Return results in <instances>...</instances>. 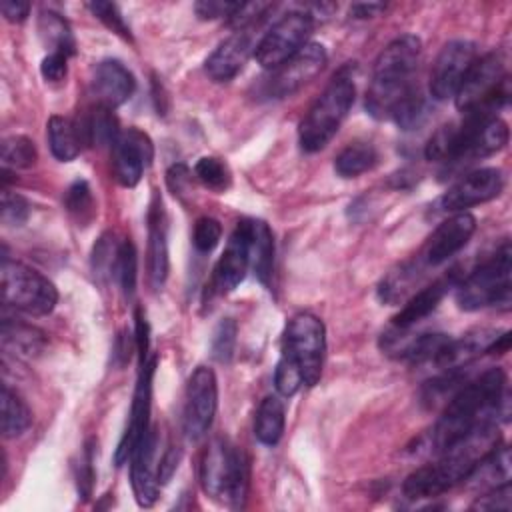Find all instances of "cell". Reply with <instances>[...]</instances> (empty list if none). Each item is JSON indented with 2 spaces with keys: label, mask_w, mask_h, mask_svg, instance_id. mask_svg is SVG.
<instances>
[{
  "label": "cell",
  "mask_w": 512,
  "mask_h": 512,
  "mask_svg": "<svg viewBox=\"0 0 512 512\" xmlns=\"http://www.w3.org/2000/svg\"><path fill=\"white\" fill-rule=\"evenodd\" d=\"M466 380H468L466 366L444 370V374H440L424 384L422 396H420L422 404L428 408H434L440 402H448Z\"/></svg>",
  "instance_id": "obj_34"
},
{
  "label": "cell",
  "mask_w": 512,
  "mask_h": 512,
  "mask_svg": "<svg viewBox=\"0 0 512 512\" xmlns=\"http://www.w3.org/2000/svg\"><path fill=\"white\" fill-rule=\"evenodd\" d=\"M348 70L350 66L334 74L330 84L316 98V102L300 122L298 142L304 152L322 150L334 138L340 124L348 116L356 96L354 78L350 76Z\"/></svg>",
  "instance_id": "obj_5"
},
{
  "label": "cell",
  "mask_w": 512,
  "mask_h": 512,
  "mask_svg": "<svg viewBox=\"0 0 512 512\" xmlns=\"http://www.w3.org/2000/svg\"><path fill=\"white\" fill-rule=\"evenodd\" d=\"M424 262L420 260V256L412 262H406L402 266H398L396 270H392L380 284L378 288V296L382 302H398L412 286L414 282H418V276L424 272Z\"/></svg>",
  "instance_id": "obj_33"
},
{
  "label": "cell",
  "mask_w": 512,
  "mask_h": 512,
  "mask_svg": "<svg viewBox=\"0 0 512 512\" xmlns=\"http://www.w3.org/2000/svg\"><path fill=\"white\" fill-rule=\"evenodd\" d=\"M146 220H148V252H146L148 282L154 290H160L168 276V242H166V212L158 192L152 194Z\"/></svg>",
  "instance_id": "obj_18"
},
{
  "label": "cell",
  "mask_w": 512,
  "mask_h": 512,
  "mask_svg": "<svg viewBox=\"0 0 512 512\" xmlns=\"http://www.w3.org/2000/svg\"><path fill=\"white\" fill-rule=\"evenodd\" d=\"M2 168H30L34 166L38 154L36 146L26 136H8L2 140Z\"/></svg>",
  "instance_id": "obj_35"
},
{
  "label": "cell",
  "mask_w": 512,
  "mask_h": 512,
  "mask_svg": "<svg viewBox=\"0 0 512 512\" xmlns=\"http://www.w3.org/2000/svg\"><path fill=\"white\" fill-rule=\"evenodd\" d=\"M458 284V268H452L444 276L436 278L432 284L424 286L420 292H416L402 310L392 318V326L396 328H410L422 318H426L430 312L436 310L440 300L448 294L450 288H456Z\"/></svg>",
  "instance_id": "obj_22"
},
{
  "label": "cell",
  "mask_w": 512,
  "mask_h": 512,
  "mask_svg": "<svg viewBox=\"0 0 512 512\" xmlns=\"http://www.w3.org/2000/svg\"><path fill=\"white\" fill-rule=\"evenodd\" d=\"M64 206L72 218L86 224L94 216V196L86 180H76L64 194Z\"/></svg>",
  "instance_id": "obj_38"
},
{
  "label": "cell",
  "mask_w": 512,
  "mask_h": 512,
  "mask_svg": "<svg viewBox=\"0 0 512 512\" xmlns=\"http://www.w3.org/2000/svg\"><path fill=\"white\" fill-rule=\"evenodd\" d=\"M510 270L512 250L510 242H504L484 264H480L462 282L456 284L458 306L468 312L488 306L508 310L512 302Z\"/></svg>",
  "instance_id": "obj_6"
},
{
  "label": "cell",
  "mask_w": 512,
  "mask_h": 512,
  "mask_svg": "<svg viewBox=\"0 0 512 512\" xmlns=\"http://www.w3.org/2000/svg\"><path fill=\"white\" fill-rule=\"evenodd\" d=\"M314 20L308 12H288L272 24L254 48L256 62L266 70H276L300 48L308 44Z\"/></svg>",
  "instance_id": "obj_10"
},
{
  "label": "cell",
  "mask_w": 512,
  "mask_h": 512,
  "mask_svg": "<svg viewBox=\"0 0 512 512\" xmlns=\"http://www.w3.org/2000/svg\"><path fill=\"white\" fill-rule=\"evenodd\" d=\"M502 188L504 174L498 168H478L464 174L454 186H450L438 204L444 212H464L470 206L496 198Z\"/></svg>",
  "instance_id": "obj_16"
},
{
  "label": "cell",
  "mask_w": 512,
  "mask_h": 512,
  "mask_svg": "<svg viewBox=\"0 0 512 512\" xmlns=\"http://www.w3.org/2000/svg\"><path fill=\"white\" fill-rule=\"evenodd\" d=\"M38 34L50 52H58L64 56L76 54V40L70 30V24L52 10H42L38 16Z\"/></svg>",
  "instance_id": "obj_29"
},
{
  "label": "cell",
  "mask_w": 512,
  "mask_h": 512,
  "mask_svg": "<svg viewBox=\"0 0 512 512\" xmlns=\"http://www.w3.org/2000/svg\"><path fill=\"white\" fill-rule=\"evenodd\" d=\"M2 348L6 352L18 354L22 358H34L38 356L46 346V334L22 320L6 318L2 320Z\"/></svg>",
  "instance_id": "obj_25"
},
{
  "label": "cell",
  "mask_w": 512,
  "mask_h": 512,
  "mask_svg": "<svg viewBox=\"0 0 512 512\" xmlns=\"http://www.w3.org/2000/svg\"><path fill=\"white\" fill-rule=\"evenodd\" d=\"M134 320H136V328H134V344H136V350H138V356H140V364L148 360V348H150V326H148V320H146V314L142 308L136 310L134 314Z\"/></svg>",
  "instance_id": "obj_50"
},
{
  "label": "cell",
  "mask_w": 512,
  "mask_h": 512,
  "mask_svg": "<svg viewBox=\"0 0 512 512\" xmlns=\"http://www.w3.org/2000/svg\"><path fill=\"white\" fill-rule=\"evenodd\" d=\"M510 80L500 52H488L476 58L456 92V108L464 114L484 112L496 116L508 104Z\"/></svg>",
  "instance_id": "obj_7"
},
{
  "label": "cell",
  "mask_w": 512,
  "mask_h": 512,
  "mask_svg": "<svg viewBox=\"0 0 512 512\" xmlns=\"http://www.w3.org/2000/svg\"><path fill=\"white\" fill-rule=\"evenodd\" d=\"M156 432L150 428V432L144 436V440L136 446V450L130 456V478H132V490L136 496V502L144 508L152 506L158 498L160 482L154 466L156 456Z\"/></svg>",
  "instance_id": "obj_20"
},
{
  "label": "cell",
  "mask_w": 512,
  "mask_h": 512,
  "mask_svg": "<svg viewBox=\"0 0 512 512\" xmlns=\"http://www.w3.org/2000/svg\"><path fill=\"white\" fill-rule=\"evenodd\" d=\"M500 444V432L496 420L476 424L456 442L438 452L436 462L416 468L402 484V492L408 500L436 498L442 492L454 488L474 470V466Z\"/></svg>",
  "instance_id": "obj_2"
},
{
  "label": "cell",
  "mask_w": 512,
  "mask_h": 512,
  "mask_svg": "<svg viewBox=\"0 0 512 512\" xmlns=\"http://www.w3.org/2000/svg\"><path fill=\"white\" fill-rule=\"evenodd\" d=\"M128 334L126 332H122L120 336H118V340H116V346H114V356H118L120 358V362L118 364H126L128 360H130V350H132V344H130V338H126Z\"/></svg>",
  "instance_id": "obj_55"
},
{
  "label": "cell",
  "mask_w": 512,
  "mask_h": 512,
  "mask_svg": "<svg viewBox=\"0 0 512 512\" xmlns=\"http://www.w3.org/2000/svg\"><path fill=\"white\" fill-rule=\"evenodd\" d=\"M304 384L302 380V372L296 366V362H292L288 356H280L276 370H274V386L278 390L280 396H294L298 392V388Z\"/></svg>",
  "instance_id": "obj_41"
},
{
  "label": "cell",
  "mask_w": 512,
  "mask_h": 512,
  "mask_svg": "<svg viewBox=\"0 0 512 512\" xmlns=\"http://www.w3.org/2000/svg\"><path fill=\"white\" fill-rule=\"evenodd\" d=\"M422 44L414 34H402L390 40L378 54L372 80L366 92V110L370 116L384 120L390 118L394 108L416 90L412 76L418 68Z\"/></svg>",
  "instance_id": "obj_3"
},
{
  "label": "cell",
  "mask_w": 512,
  "mask_h": 512,
  "mask_svg": "<svg viewBox=\"0 0 512 512\" xmlns=\"http://www.w3.org/2000/svg\"><path fill=\"white\" fill-rule=\"evenodd\" d=\"M194 176L214 192H224L232 184L228 164L216 156H202L194 166Z\"/></svg>",
  "instance_id": "obj_36"
},
{
  "label": "cell",
  "mask_w": 512,
  "mask_h": 512,
  "mask_svg": "<svg viewBox=\"0 0 512 512\" xmlns=\"http://www.w3.org/2000/svg\"><path fill=\"white\" fill-rule=\"evenodd\" d=\"M114 276H116L124 296L130 298L136 290V278H138V256H136V248L130 240H124L118 246Z\"/></svg>",
  "instance_id": "obj_37"
},
{
  "label": "cell",
  "mask_w": 512,
  "mask_h": 512,
  "mask_svg": "<svg viewBox=\"0 0 512 512\" xmlns=\"http://www.w3.org/2000/svg\"><path fill=\"white\" fill-rule=\"evenodd\" d=\"M0 12L8 22H24L30 14V4L22 0H2Z\"/></svg>",
  "instance_id": "obj_53"
},
{
  "label": "cell",
  "mask_w": 512,
  "mask_h": 512,
  "mask_svg": "<svg viewBox=\"0 0 512 512\" xmlns=\"http://www.w3.org/2000/svg\"><path fill=\"white\" fill-rule=\"evenodd\" d=\"M286 424V408L278 396H266L256 410L254 416V434L256 438L266 444L274 446L282 438Z\"/></svg>",
  "instance_id": "obj_28"
},
{
  "label": "cell",
  "mask_w": 512,
  "mask_h": 512,
  "mask_svg": "<svg viewBox=\"0 0 512 512\" xmlns=\"http://www.w3.org/2000/svg\"><path fill=\"white\" fill-rule=\"evenodd\" d=\"M376 162L378 152L370 142H352L334 158V170L342 178H354L372 170Z\"/></svg>",
  "instance_id": "obj_31"
},
{
  "label": "cell",
  "mask_w": 512,
  "mask_h": 512,
  "mask_svg": "<svg viewBox=\"0 0 512 512\" xmlns=\"http://www.w3.org/2000/svg\"><path fill=\"white\" fill-rule=\"evenodd\" d=\"M200 482L210 498L240 508L250 486L248 454L224 438H214L200 462Z\"/></svg>",
  "instance_id": "obj_4"
},
{
  "label": "cell",
  "mask_w": 512,
  "mask_h": 512,
  "mask_svg": "<svg viewBox=\"0 0 512 512\" xmlns=\"http://www.w3.org/2000/svg\"><path fill=\"white\" fill-rule=\"evenodd\" d=\"M136 88L134 74L120 60H102L92 78V92L100 106L110 110L122 106Z\"/></svg>",
  "instance_id": "obj_19"
},
{
  "label": "cell",
  "mask_w": 512,
  "mask_h": 512,
  "mask_svg": "<svg viewBox=\"0 0 512 512\" xmlns=\"http://www.w3.org/2000/svg\"><path fill=\"white\" fill-rule=\"evenodd\" d=\"M222 238V226L212 216H202L196 220L192 230V244L198 252H212Z\"/></svg>",
  "instance_id": "obj_43"
},
{
  "label": "cell",
  "mask_w": 512,
  "mask_h": 512,
  "mask_svg": "<svg viewBox=\"0 0 512 512\" xmlns=\"http://www.w3.org/2000/svg\"><path fill=\"white\" fill-rule=\"evenodd\" d=\"M30 214V204L16 192L2 188V224L20 226Z\"/></svg>",
  "instance_id": "obj_45"
},
{
  "label": "cell",
  "mask_w": 512,
  "mask_h": 512,
  "mask_svg": "<svg viewBox=\"0 0 512 512\" xmlns=\"http://www.w3.org/2000/svg\"><path fill=\"white\" fill-rule=\"evenodd\" d=\"M240 2H222V0H202L196 2L194 10L202 20H216V18H230Z\"/></svg>",
  "instance_id": "obj_48"
},
{
  "label": "cell",
  "mask_w": 512,
  "mask_h": 512,
  "mask_svg": "<svg viewBox=\"0 0 512 512\" xmlns=\"http://www.w3.org/2000/svg\"><path fill=\"white\" fill-rule=\"evenodd\" d=\"M424 116H426V102L416 88L394 108L390 120H394L402 130H412L424 120Z\"/></svg>",
  "instance_id": "obj_39"
},
{
  "label": "cell",
  "mask_w": 512,
  "mask_h": 512,
  "mask_svg": "<svg viewBox=\"0 0 512 512\" xmlns=\"http://www.w3.org/2000/svg\"><path fill=\"white\" fill-rule=\"evenodd\" d=\"M510 394L502 368H488L476 378L466 380L458 392L446 402V408L430 432L428 452L438 454L476 424L508 418Z\"/></svg>",
  "instance_id": "obj_1"
},
{
  "label": "cell",
  "mask_w": 512,
  "mask_h": 512,
  "mask_svg": "<svg viewBox=\"0 0 512 512\" xmlns=\"http://www.w3.org/2000/svg\"><path fill=\"white\" fill-rule=\"evenodd\" d=\"M0 278L4 306L30 316H44L54 310L58 302L56 286L28 264L4 256L0 264Z\"/></svg>",
  "instance_id": "obj_8"
},
{
  "label": "cell",
  "mask_w": 512,
  "mask_h": 512,
  "mask_svg": "<svg viewBox=\"0 0 512 512\" xmlns=\"http://www.w3.org/2000/svg\"><path fill=\"white\" fill-rule=\"evenodd\" d=\"M88 6V10L106 26V28H110L112 32H116L118 36H122V38H126V40H132V34H130V26L126 24V20H124V16H122V12L118 10V6L116 4H112V2H88L86 4Z\"/></svg>",
  "instance_id": "obj_42"
},
{
  "label": "cell",
  "mask_w": 512,
  "mask_h": 512,
  "mask_svg": "<svg viewBox=\"0 0 512 512\" xmlns=\"http://www.w3.org/2000/svg\"><path fill=\"white\" fill-rule=\"evenodd\" d=\"M476 230V218L470 212H454L450 218L442 220L438 228L428 238L420 260L424 266H440L462 250Z\"/></svg>",
  "instance_id": "obj_17"
},
{
  "label": "cell",
  "mask_w": 512,
  "mask_h": 512,
  "mask_svg": "<svg viewBox=\"0 0 512 512\" xmlns=\"http://www.w3.org/2000/svg\"><path fill=\"white\" fill-rule=\"evenodd\" d=\"M236 334H238V326L232 318H222L214 330L212 336V358L220 364H228L234 356V348H236Z\"/></svg>",
  "instance_id": "obj_40"
},
{
  "label": "cell",
  "mask_w": 512,
  "mask_h": 512,
  "mask_svg": "<svg viewBox=\"0 0 512 512\" xmlns=\"http://www.w3.org/2000/svg\"><path fill=\"white\" fill-rule=\"evenodd\" d=\"M190 182H192V176H190V170L186 168V164H172V166L168 168V172H166V184H168V188H170L174 194L182 196V194L188 190Z\"/></svg>",
  "instance_id": "obj_52"
},
{
  "label": "cell",
  "mask_w": 512,
  "mask_h": 512,
  "mask_svg": "<svg viewBox=\"0 0 512 512\" xmlns=\"http://www.w3.org/2000/svg\"><path fill=\"white\" fill-rule=\"evenodd\" d=\"M218 408V382L208 366H198L186 384L184 400V434L188 440H202L216 416Z\"/></svg>",
  "instance_id": "obj_11"
},
{
  "label": "cell",
  "mask_w": 512,
  "mask_h": 512,
  "mask_svg": "<svg viewBox=\"0 0 512 512\" xmlns=\"http://www.w3.org/2000/svg\"><path fill=\"white\" fill-rule=\"evenodd\" d=\"M512 508V492H510V482L498 484L490 488L486 494L478 496L472 504L470 510H504L508 512Z\"/></svg>",
  "instance_id": "obj_46"
},
{
  "label": "cell",
  "mask_w": 512,
  "mask_h": 512,
  "mask_svg": "<svg viewBox=\"0 0 512 512\" xmlns=\"http://www.w3.org/2000/svg\"><path fill=\"white\" fill-rule=\"evenodd\" d=\"M180 456H182V452H180V448H176V446H170V448L162 454V458H160V462H158V466H156V474H158L160 486H164V484L170 482V478L174 476V472H176V468H178Z\"/></svg>",
  "instance_id": "obj_51"
},
{
  "label": "cell",
  "mask_w": 512,
  "mask_h": 512,
  "mask_svg": "<svg viewBox=\"0 0 512 512\" xmlns=\"http://www.w3.org/2000/svg\"><path fill=\"white\" fill-rule=\"evenodd\" d=\"M248 268H250V264H248L244 232L236 224V228H234V232H232V236H230L222 256L216 262L212 286L216 288V292L228 294V292H232L234 288L240 286V282L244 280Z\"/></svg>",
  "instance_id": "obj_24"
},
{
  "label": "cell",
  "mask_w": 512,
  "mask_h": 512,
  "mask_svg": "<svg viewBox=\"0 0 512 512\" xmlns=\"http://www.w3.org/2000/svg\"><path fill=\"white\" fill-rule=\"evenodd\" d=\"M470 480V486L480 488H494L498 484L510 482V452L506 446H496L492 452H488L474 470L466 476Z\"/></svg>",
  "instance_id": "obj_27"
},
{
  "label": "cell",
  "mask_w": 512,
  "mask_h": 512,
  "mask_svg": "<svg viewBox=\"0 0 512 512\" xmlns=\"http://www.w3.org/2000/svg\"><path fill=\"white\" fill-rule=\"evenodd\" d=\"M154 368H156V358H148L146 362L140 364V374H138V384H136V390H134L128 428L122 434V438L118 442V448L114 452L116 466H122L124 462H128L132 452L136 450V446L150 432V404H152L150 398H152Z\"/></svg>",
  "instance_id": "obj_13"
},
{
  "label": "cell",
  "mask_w": 512,
  "mask_h": 512,
  "mask_svg": "<svg viewBox=\"0 0 512 512\" xmlns=\"http://www.w3.org/2000/svg\"><path fill=\"white\" fill-rule=\"evenodd\" d=\"M118 256V246L114 244V236L102 234L92 252V270L96 276L114 274V264Z\"/></svg>",
  "instance_id": "obj_44"
},
{
  "label": "cell",
  "mask_w": 512,
  "mask_h": 512,
  "mask_svg": "<svg viewBox=\"0 0 512 512\" xmlns=\"http://www.w3.org/2000/svg\"><path fill=\"white\" fill-rule=\"evenodd\" d=\"M476 60V46L470 40H450L438 52L432 70L428 90L436 100H448L456 96L462 80Z\"/></svg>",
  "instance_id": "obj_12"
},
{
  "label": "cell",
  "mask_w": 512,
  "mask_h": 512,
  "mask_svg": "<svg viewBox=\"0 0 512 512\" xmlns=\"http://www.w3.org/2000/svg\"><path fill=\"white\" fill-rule=\"evenodd\" d=\"M2 434L4 438H16L24 434L32 424V412L26 406V402L10 390L8 384L2 386Z\"/></svg>",
  "instance_id": "obj_32"
},
{
  "label": "cell",
  "mask_w": 512,
  "mask_h": 512,
  "mask_svg": "<svg viewBox=\"0 0 512 512\" xmlns=\"http://www.w3.org/2000/svg\"><path fill=\"white\" fill-rule=\"evenodd\" d=\"M328 54L322 44L308 42L292 58L276 68L268 84V94L274 98H286L314 80L326 66Z\"/></svg>",
  "instance_id": "obj_14"
},
{
  "label": "cell",
  "mask_w": 512,
  "mask_h": 512,
  "mask_svg": "<svg viewBox=\"0 0 512 512\" xmlns=\"http://www.w3.org/2000/svg\"><path fill=\"white\" fill-rule=\"evenodd\" d=\"M152 158L154 144L146 132L136 126L120 130L118 138L112 144V164L114 176L122 186H136L144 170L152 164Z\"/></svg>",
  "instance_id": "obj_15"
},
{
  "label": "cell",
  "mask_w": 512,
  "mask_h": 512,
  "mask_svg": "<svg viewBox=\"0 0 512 512\" xmlns=\"http://www.w3.org/2000/svg\"><path fill=\"white\" fill-rule=\"evenodd\" d=\"M46 136L50 144V152L60 162H70L80 154L82 136L78 124L66 116H52L46 124Z\"/></svg>",
  "instance_id": "obj_26"
},
{
  "label": "cell",
  "mask_w": 512,
  "mask_h": 512,
  "mask_svg": "<svg viewBox=\"0 0 512 512\" xmlns=\"http://www.w3.org/2000/svg\"><path fill=\"white\" fill-rule=\"evenodd\" d=\"M94 440H88L84 454L78 464V474H76V484H78V494L88 500L92 494V484H94Z\"/></svg>",
  "instance_id": "obj_47"
},
{
  "label": "cell",
  "mask_w": 512,
  "mask_h": 512,
  "mask_svg": "<svg viewBox=\"0 0 512 512\" xmlns=\"http://www.w3.org/2000/svg\"><path fill=\"white\" fill-rule=\"evenodd\" d=\"M386 10V4L382 2H356L350 6V16L354 18H372Z\"/></svg>",
  "instance_id": "obj_54"
},
{
  "label": "cell",
  "mask_w": 512,
  "mask_h": 512,
  "mask_svg": "<svg viewBox=\"0 0 512 512\" xmlns=\"http://www.w3.org/2000/svg\"><path fill=\"white\" fill-rule=\"evenodd\" d=\"M78 124L80 136L84 144H96V146H106L114 144V140L120 134L118 120L112 114L110 108L96 104V108L90 110L88 116H84Z\"/></svg>",
  "instance_id": "obj_30"
},
{
  "label": "cell",
  "mask_w": 512,
  "mask_h": 512,
  "mask_svg": "<svg viewBox=\"0 0 512 512\" xmlns=\"http://www.w3.org/2000/svg\"><path fill=\"white\" fill-rule=\"evenodd\" d=\"M40 72L46 82H62L68 74V56L58 52H48L40 64Z\"/></svg>",
  "instance_id": "obj_49"
},
{
  "label": "cell",
  "mask_w": 512,
  "mask_h": 512,
  "mask_svg": "<svg viewBox=\"0 0 512 512\" xmlns=\"http://www.w3.org/2000/svg\"><path fill=\"white\" fill-rule=\"evenodd\" d=\"M326 350V328L324 322L310 314L298 312L294 314L284 330L282 354L288 356L302 372L304 386H314L322 374Z\"/></svg>",
  "instance_id": "obj_9"
},
{
  "label": "cell",
  "mask_w": 512,
  "mask_h": 512,
  "mask_svg": "<svg viewBox=\"0 0 512 512\" xmlns=\"http://www.w3.org/2000/svg\"><path fill=\"white\" fill-rule=\"evenodd\" d=\"M252 34L246 30H236L230 38H226L218 48L206 58L204 70L214 82L232 80L246 64L252 52Z\"/></svg>",
  "instance_id": "obj_21"
},
{
  "label": "cell",
  "mask_w": 512,
  "mask_h": 512,
  "mask_svg": "<svg viewBox=\"0 0 512 512\" xmlns=\"http://www.w3.org/2000/svg\"><path fill=\"white\" fill-rule=\"evenodd\" d=\"M238 226L244 232L250 268L262 284H268L274 268V236L270 226L258 218L240 220Z\"/></svg>",
  "instance_id": "obj_23"
}]
</instances>
